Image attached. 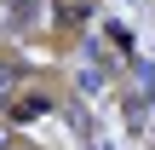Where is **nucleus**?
Returning <instances> with one entry per match:
<instances>
[{
  "label": "nucleus",
  "instance_id": "nucleus-1",
  "mask_svg": "<svg viewBox=\"0 0 155 150\" xmlns=\"http://www.w3.org/2000/svg\"><path fill=\"white\" fill-rule=\"evenodd\" d=\"M0 150H6V133H0Z\"/></svg>",
  "mask_w": 155,
  "mask_h": 150
}]
</instances>
